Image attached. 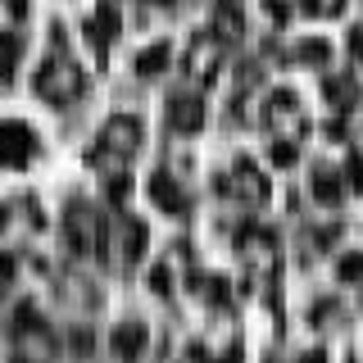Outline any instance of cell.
Segmentation results:
<instances>
[{"label":"cell","instance_id":"cell-12","mask_svg":"<svg viewBox=\"0 0 363 363\" xmlns=\"http://www.w3.org/2000/svg\"><path fill=\"white\" fill-rule=\"evenodd\" d=\"M340 5H345V0H309V9H313V14H336Z\"/></svg>","mask_w":363,"mask_h":363},{"label":"cell","instance_id":"cell-17","mask_svg":"<svg viewBox=\"0 0 363 363\" xmlns=\"http://www.w3.org/2000/svg\"><path fill=\"white\" fill-rule=\"evenodd\" d=\"M354 55H363V28L354 32Z\"/></svg>","mask_w":363,"mask_h":363},{"label":"cell","instance_id":"cell-6","mask_svg":"<svg viewBox=\"0 0 363 363\" xmlns=\"http://www.w3.org/2000/svg\"><path fill=\"white\" fill-rule=\"evenodd\" d=\"M168 55H173V50H168V41H155V45H145V50L136 55V68L155 77V73H164V68H168Z\"/></svg>","mask_w":363,"mask_h":363},{"label":"cell","instance_id":"cell-16","mask_svg":"<svg viewBox=\"0 0 363 363\" xmlns=\"http://www.w3.org/2000/svg\"><path fill=\"white\" fill-rule=\"evenodd\" d=\"M300 363H327V354H304Z\"/></svg>","mask_w":363,"mask_h":363},{"label":"cell","instance_id":"cell-5","mask_svg":"<svg viewBox=\"0 0 363 363\" xmlns=\"http://www.w3.org/2000/svg\"><path fill=\"white\" fill-rule=\"evenodd\" d=\"M168 113H173V128H182V132H200L204 109H200L196 96H177L173 105H168Z\"/></svg>","mask_w":363,"mask_h":363},{"label":"cell","instance_id":"cell-7","mask_svg":"<svg viewBox=\"0 0 363 363\" xmlns=\"http://www.w3.org/2000/svg\"><path fill=\"white\" fill-rule=\"evenodd\" d=\"M150 196L159 200V209H182V191L168 182V173H155L150 177Z\"/></svg>","mask_w":363,"mask_h":363},{"label":"cell","instance_id":"cell-4","mask_svg":"<svg viewBox=\"0 0 363 363\" xmlns=\"http://www.w3.org/2000/svg\"><path fill=\"white\" fill-rule=\"evenodd\" d=\"M218 41H213V37H196V41H191V50H186V73L191 77H196V82H209V77L213 73H218Z\"/></svg>","mask_w":363,"mask_h":363},{"label":"cell","instance_id":"cell-13","mask_svg":"<svg viewBox=\"0 0 363 363\" xmlns=\"http://www.w3.org/2000/svg\"><path fill=\"white\" fill-rule=\"evenodd\" d=\"M272 159H277V164H295V145H286V141L272 145Z\"/></svg>","mask_w":363,"mask_h":363},{"label":"cell","instance_id":"cell-1","mask_svg":"<svg viewBox=\"0 0 363 363\" xmlns=\"http://www.w3.org/2000/svg\"><path fill=\"white\" fill-rule=\"evenodd\" d=\"M37 91H41V96H50V100H73L77 91H82V73H77L68 60H50L37 73Z\"/></svg>","mask_w":363,"mask_h":363},{"label":"cell","instance_id":"cell-15","mask_svg":"<svg viewBox=\"0 0 363 363\" xmlns=\"http://www.w3.org/2000/svg\"><path fill=\"white\" fill-rule=\"evenodd\" d=\"M150 286H155L159 295L168 291V268H155V272H150Z\"/></svg>","mask_w":363,"mask_h":363},{"label":"cell","instance_id":"cell-10","mask_svg":"<svg viewBox=\"0 0 363 363\" xmlns=\"http://www.w3.org/2000/svg\"><path fill=\"white\" fill-rule=\"evenodd\" d=\"M300 55L309 64H318V60H327V55H332V45H327V41H300Z\"/></svg>","mask_w":363,"mask_h":363},{"label":"cell","instance_id":"cell-2","mask_svg":"<svg viewBox=\"0 0 363 363\" xmlns=\"http://www.w3.org/2000/svg\"><path fill=\"white\" fill-rule=\"evenodd\" d=\"M100 141H105V150H113V155H132L136 145H141V123H136L132 113H118V118L105 123Z\"/></svg>","mask_w":363,"mask_h":363},{"label":"cell","instance_id":"cell-3","mask_svg":"<svg viewBox=\"0 0 363 363\" xmlns=\"http://www.w3.org/2000/svg\"><path fill=\"white\" fill-rule=\"evenodd\" d=\"M32 150H37V136L23 123H0V164H28Z\"/></svg>","mask_w":363,"mask_h":363},{"label":"cell","instance_id":"cell-11","mask_svg":"<svg viewBox=\"0 0 363 363\" xmlns=\"http://www.w3.org/2000/svg\"><path fill=\"white\" fill-rule=\"evenodd\" d=\"M359 272H363V255H345V259H340V277L359 281Z\"/></svg>","mask_w":363,"mask_h":363},{"label":"cell","instance_id":"cell-14","mask_svg":"<svg viewBox=\"0 0 363 363\" xmlns=\"http://www.w3.org/2000/svg\"><path fill=\"white\" fill-rule=\"evenodd\" d=\"M332 100H336V105H345V100H350V82H345V77H336V82H332Z\"/></svg>","mask_w":363,"mask_h":363},{"label":"cell","instance_id":"cell-8","mask_svg":"<svg viewBox=\"0 0 363 363\" xmlns=\"http://www.w3.org/2000/svg\"><path fill=\"white\" fill-rule=\"evenodd\" d=\"M113 345H118V354H136V345H145V327H123V332H113Z\"/></svg>","mask_w":363,"mask_h":363},{"label":"cell","instance_id":"cell-9","mask_svg":"<svg viewBox=\"0 0 363 363\" xmlns=\"http://www.w3.org/2000/svg\"><path fill=\"white\" fill-rule=\"evenodd\" d=\"M313 191H318L323 200H340V177H336V173H318V177H313Z\"/></svg>","mask_w":363,"mask_h":363}]
</instances>
